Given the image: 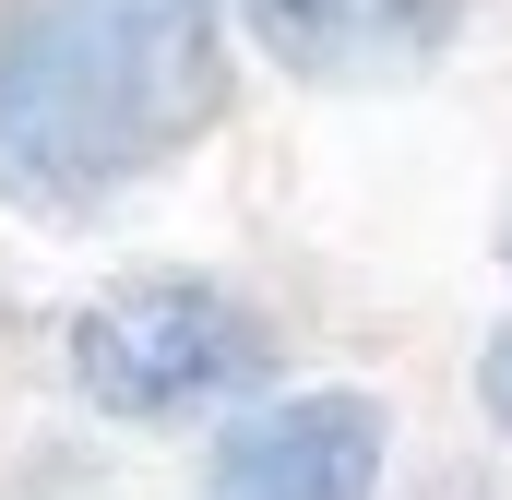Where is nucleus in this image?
Masks as SVG:
<instances>
[{"label":"nucleus","mask_w":512,"mask_h":500,"mask_svg":"<svg viewBox=\"0 0 512 500\" xmlns=\"http://www.w3.org/2000/svg\"><path fill=\"white\" fill-rule=\"evenodd\" d=\"M227 24H251L310 84H393L453 48L465 0H227Z\"/></svg>","instance_id":"nucleus-4"},{"label":"nucleus","mask_w":512,"mask_h":500,"mask_svg":"<svg viewBox=\"0 0 512 500\" xmlns=\"http://www.w3.org/2000/svg\"><path fill=\"white\" fill-rule=\"evenodd\" d=\"M274 370H286V334L227 274H131L72 310V393L120 429L239 417L251 393H274Z\"/></svg>","instance_id":"nucleus-2"},{"label":"nucleus","mask_w":512,"mask_h":500,"mask_svg":"<svg viewBox=\"0 0 512 500\" xmlns=\"http://www.w3.org/2000/svg\"><path fill=\"white\" fill-rule=\"evenodd\" d=\"M501 262H512V227H501Z\"/></svg>","instance_id":"nucleus-6"},{"label":"nucleus","mask_w":512,"mask_h":500,"mask_svg":"<svg viewBox=\"0 0 512 500\" xmlns=\"http://www.w3.org/2000/svg\"><path fill=\"white\" fill-rule=\"evenodd\" d=\"M393 417L358 381H274L251 393L215 453H203V500H382Z\"/></svg>","instance_id":"nucleus-3"},{"label":"nucleus","mask_w":512,"mask_h":500,"mask_svg":"<svg viewBox=\"0 0 512 500\" xmlns=\"http://www.w3.org/2000/svg\"><path fill=\"white\" fill-rule=\"evenodd\" d=\"M239 96L227 0H0V203L108 215Z\"/></svg>","instance_id":"nucleus-1"},{"label":"nucleus","mask_w":512,"mask_h":500,"mask_svg":"<svg viewBox=\"0 0 512 500\" xmlns=\"http://www.w3.org/2000/svg\"><path fill=\"white\" fill-rule=\"evenodd\" d=\"M477 405H489V429H512V322L477 346Z\"/></svg>","instance_id":"nucleus-5"}]
</instances>
